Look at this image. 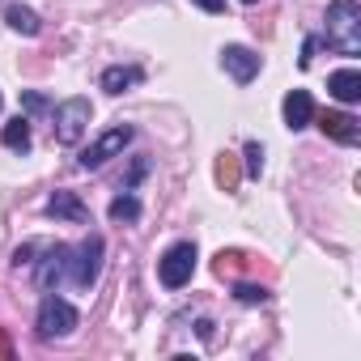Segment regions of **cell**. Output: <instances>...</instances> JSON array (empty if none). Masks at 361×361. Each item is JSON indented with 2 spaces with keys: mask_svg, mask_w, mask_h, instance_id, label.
<instances>
[{
  "mask_svg": "<svg viewBox=\"0 0 361 361\" xmlns=\"http://www.w3.org/2000/svg\"><path fill=\"white\" fill-rule=\"evenodd\" d=\"M327 47L340 56H361V5L357 0H331L327 5Z\"/></svg>",
  "mask_w": 361,
  "mask_h": 361,
  "instance_id": "6da1fadb",
  "label": "cell"
},
{
  "mask_svg": "<svg viewBox=\"0 0 361 361\" xmlns=\"http://www.w3.org/2000/svg\"><path fill=\"white\" fill-rule=\"evenodd\" d=\"M102 251H106L102 234H85L73 247V255H68V281L77 289H94L98 285V276H102Z\"/></svg>",
  "mask_w": 361,
  "mask_h": 361,
  "instance_id": "7a4b0ae2",
  "label": "cell"
},
{
  "mask_svg": "<svg viewBox=\"0 0 361 361\" xmlns=\"http://www.w3.org/2000/svg\"><path fill=\"white\" fill-rule=\"evenodd\" d=\"M51 119H56V123H51L56 140H60V145H77V140L85 136L90 119H94V106H90V98H68V102L56 106Z\"/></svg>",
  "mask_w": 361,
  "mask_h": 361,
  "instance_id": "3957f363",
  "label": "cell"
},
{
  "mask_svg": "<svg viewBox=\"0 0 361 361\" xmlns=\"http://www.w3.org/2000/svg\"><path fill=\"white\" fill-rule=\"evenodd\" d=\"M77 327V306L73 302H64V298H43V306H39V319H35V331H39V340H64L68 331Z\"/></svg>",
  "mask_w": 361,
  "mask_h": 361,
  "instance_id": "277c9868",
  "label": "cell"
},
{
  "mask_svg": "<svg viewBox=\"0 0 361 361\" xmlns=\"http://www.w3.org/2000/svg\"><path fill=\"white\" fill-rule=\"evenodd\" d=\"M132 136H136V132H132L128 123H119V128H106V132H102V136H98L90 149H81V157H77V161H81V170H102L111 157H119V153L132 145Z\"/></svg>",
  "mask_w": 361,
  "mask_h": 361,
  "instance_id": "5b68a950",
  "label": "cell"
},
{
  "mask_svg": "<svg viewBox=\"0 0 361 361\" xmlns=\"http://www.w3.org/2000/svg\"><path fill=\"white\" fill-rule=\"evenodd\" d=\"M196 272V243H174L161 259H157V276L166 289H183Z\"/></svg>",
  "mask_w": 361,
  "mask_h": 361,
  "instance_id": "8992f818",
  "label": "cell"
},
{
  "mask_svg": "<svg viewBox=\"0 0 361 361\" xmlns=\"http://www.w3.org/2000/svg\"><path fill=\"white\" fill-rule=\"evenodd\" d=\"M68 255H73L68 243H56V247L43 251V259H39V268H35V281H39L43 293H51L60 281H68Z\"/></svg>",
  "mask_w": 361,
  "mask_h": 361,
  "instance_id": "52a82bcc",
  "label": "cell"
},
{
  "mask_svg": "<svg viewBox=\"0 0 361 361\" xmlns=\"http://www.w3.org/2000/svg\"><path fill=\"white\" fill-rule=\"evenodd\" d=\"M221 68H226L238 85H247V81L259 77V56H255L251 47H243V43H230V47H221Z\"/></svg>",
  "mask_w": 361,
  "mask_h": 361,
  "instance_id": "ba28073f",
  "label": "cell"
},
{
  "mask_svg": "<svg viewBox=\"0 0 361 361\" xmlns=\"http://www.w3.org/2000/svg\"><path fill=\"white\" fill-rule=\"evenodd\" d=\"M319 128H323V136H331L336 145H357V140H361V119L348 115V111H323V115H319Z\"/></svg>",
  "mask_w": 361,
  "mask_h": 361,
  "instance_id": "9c48e42d",
  "label": "cell"
},
{
  "mask_svg": "<svg viewBox=\"0 0 361 361\" xmlns=\"http://www.w3.org/2000/svg\"><path fill=\"white\" fill-rule=\"evenodd\" d=\"M310 119H314V98L306 90H289L285 94V128L289 132H302Z\"/></svg>",
  "mask_w": 361,
  "mask_h": 361,
  "instance_id": "30bf717a",
  "label": "cell"
},
{
  "mask_svg": "<svg viewBox=\"0 0 361 361\" xmlns=\"http://www.w3.org/2000/svg\"><path fill=\"white\" fill-rule=\"evenodd\" d=\"M327 94H331L336 102H344V106L361 102V73H357V68H340V73H331V77H327Z\"/></svg>",
  "mask_w": 361,
  "mask_h": 361,
  "instance_id": "8fae6325",
  "label": "cell"
},
{
  "mask_svg": "<svg viewBox=\"0 0 361 361\" xmlns=\"http://www.w3.org/2000/svg\"><path fill=\"white\" fill-rule=\"evenodd\" d=\"M47 213H51V217H64V221H73V226H85V221H90L85 204H81L73 192H56V196L47 200Z\"/></svg>",
  "mask_w": 361,
  "mask_h": 361,
  "instance_id": "7c38bea8",
  "label": "cell"
},
{
  "mask_svg": "<svg viewBox=\"0 0 361 361\" xmlns=\"http://www.w3.org/2000/svg\"><path fill=\"white\" fill-rule=\"evenodd\" d=\"M140 81V68H132V64H111L106 73H102V90L106 94H123V90H132Z\"/></svg>",
  "mask_w": 361,
  "mask_h": 361,
  "instance_id": "4fadbf2b",
  "label": "cell"
},
{
  "mask_svg": "<svg viewBox=\"0 0 361 361\" xmlns=\"http://www.w3.org/2000/svg\"><path fill=\"white\" fill-rule=\"evenodd\" d=\"M0 140H5V149H13V153H26V149H30V119H26V115L9 119L5 132H0Z\"/></svg>",
  "mask_w": 361,
  "mask_h": 361,
  "instance_id": "5bb4252c",
  "label": "cell"
},
{
  "mask_svg": "<svg viewBox=\"0 0 361 361\" xmlns=\"http://www.w3.org/2000/svg\"><path fill=\"white\" fill-rule=\"evenodd\" d=\"M5 22H9V26H13L18 35H30V39H35V35L43 30V22H39V13H35V9H26V5H13V9L5 13Z\"/></svg>",
  "mask_w": 361,
  "mask_h": 361,
  "instance_id": "9a60e30c",
  "label": "cell"
},
{
  "mask_svg": "<svg viewBox=\"0 0 361 361\" xmlns=\"http://www.w3.org/2000/svg\"><path fill=\"white\" fill-rule=\"evenodd\" d=\"M136 217H140V200H136V192H123V196L111 200V221H136Z\"/></svg>",
  "mask_w": 361,
  "mask_h": 361,
  "instance_id": "2e32d148",
  "label": "cell"
},
{
  "mask_svg": "<svg viewBox=\"0 0 361 361\" xmlns=\"http://www.w3.org/2000/svg\"><path fill=\"white\" fill-rule=\"evenodd\" d=\"M234 298H238L243 306H264V302H268V289H264V285H247V281H243V285H234Z\"/></svg>",
  "mask_w": 361,
  "mask_h": 361,
  "instance_id": "e0dca14e",
  "label": "cell"
},
{
  "mask_svg": "<svg viewBox=\"0 0 361 361\" xmlns=\"http://www.w3.org/2000/svg\"><path fill=\"white\" fill-rule=\"evenodd\" d=\"M243 157H247V174H251V178H259V174H264V145H255V140H251V145L243 149Z\"/></svg>",
  "mask_w": 361,
  "mask_h": 361,
  "instance_id": "ac0fdd59",
  "label": "cell"
},
{
  "mask_svg": "<svg viewBox=\"0 0 361 361\" xmlns=\"http://www.w3.org/2000/svg\"><path fill=\"white\" fill-rule=\"evenodd\" d=\"M196 9H204V13H221L226 9V0H192Z\"/></svg>",
  "mask_w": 361,
  "mask_h": 361,
  "instance_id": "d6986e66",
  "label": "cell"
},
{
  "mask_svg": "<svg viewBox=\"0 0 361 361\" xmlns=\"http://www.w3.org/2000/svg\"><path fill=\"white\" fill-rule=\"evenodd\" d=\"M43 106H47V102H43L39 94H26V111H43Z\"/></svg>",
  "mask_w": 361,
  "mask_h": 361,
  "instance_id": "ffe728a7",
  "label": "cell"
},
{
  "mask_svg": "<svg viewBox=\"0 0 361 361\" xmlns=\"http://www.w3.org/2000/svg\"><path fill=\"white\" fill-rule=\"evenodd\" d=\"M13 348H9V340H5V331H0V357H9Z\"/></svg>",
  "mask_w": 361,
  "mask_h": 361,
  "instance_id": "44dd1931",
  "label": "cell"
},
{
  "mask_svg": "<svg viewBox=\"0 0 361 361\" xmlns=\"http://www.w3.org/2000/svg\"><path fill=\"white\" fill-rule=\"evenodd\" d=\"M243 5H255V0H243Z\"/></svg>",
  "mask_w": 361,
  "mask_h": 361,
  "instance_id": "7402d4cb",
  "label": "cell"
},
{
  "mask_svg": "<svg viewBox=\"0 0 361 361\" xmlns=\"http://www.w3.org/2000/svg\"><path fill=\"white\" fill-rule=\"evenodd\" d=\"M0 106H5V98H0Z\"/></svg>",
  "mask_w": 361,
  "mask_h": 361,
  "instance_id": "603a6c76",
  "label": "cell"
}]
</instances>
